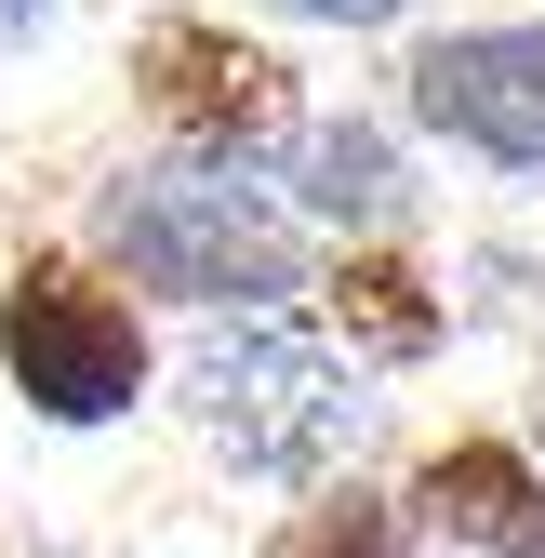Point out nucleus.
Returning <instances> with one entry per match:
<instances>
[{
  "label": "nucleus",
  "instance_id": "8",
  "mask_svg": "<svg viewBox=\"0 0 545 558\" xmlns=\"http://www.w3.org/2000/svg\"><path fill=\"white\" fill-rule=\"evenodd\" d=\"M332 332L373 345V360H426V345H439V293L399 253H347V266H332Z\"/></svg>",
  "mask_w": 545,
  "mask_h": 558
},
{
  "label": "nucleus",
  "instance_id": "5",
  "mask_svg": "<svg viewBox=\"0 0 545 558\" xmlns=\"http://www.w3.org/2000/svg\"><path fill=\"white\" fill-rule=\"evenodd\" d=\"M399 94L439 147L493 160V173H545V14H493V27H439L413 40Z\"/></svg>",
  "mask_w": 545,
  "mask_h": 558
},
{
  "label": "nucleus",
  "instance_id": "10",
  "mask_svg": "<svg viewBox=\"0 0 545 558\" xmlns=\"http://www.w3.org/2000/svg\"><path fill=\"white\" fill-rule=\"evenodd\" d=\"M280 14H306V27H399L413 0H280Z\"/></svg>",
  "mask_w": 545,
  "mask_h": 558
},
{
  "label": "nucleus",
  "instance_id": "6",
  "mask_svg": "<svg viewBox=\"0 0 545 558\" xmlns=\"http://www.w3.org/2000/svg\"><path fill=\"white\" fill-rule=\"evenodd\" d=\"M413 519L452 532V545H480V558H545V478L506 439H439L413 465Z\"/></svg>",
  "mask_w": 545,
  "mask_h": 558
},
{
  "label": "nucleus",
  "instance_id": "1",
  "mask_svg": "<svg viewBox=\"0 0 545 558\" xmlns=\"http://www.w3.org/2000/svg\"><path fill=\"white\" fill-rule=\"evenodd\" d=\"M94 240L173 306H280V293H306V227L214 147L107 173L94 186Z\"/></svg>",
  "mask_w": 545,
  "mask_h": 558
},
{
  "label": "nucleus",
  "instance_id": "9",
  "mask_svg": "<svg viewBox=\"0 0 545 558\" xmlns=\"http://www.w3.org/2000/svg\"><path fill=\"white\" fill-rule=\"evenodd\" d=\"M266 558H413V493H319L266 532Z\"/></svg>",
  "mask_w": 545,
  "mask_h": 558
},
{
  "label": "nucleus",
  "instance_id": "2",
  "mask_svg": "<svg viewBox=\"0 0 545 558\" xmlns=\"http://www.w3.org/2000/svg\"><path fill=\"white\" fill-rule=\"evenodd\" d=\"M186 412L214 426V452L240 478H332L360 452V373L332 360V345H306L293 319H266L240 306V332L214 319L199 332V360H186Z\"/></svg>",
  "mask_w": 545,
  "mask_h": 558
},
{
  "label": "nucleus",
  "instance_id": "7",
  "mask_svg": "<svg viewBox=\"0 0 545 558\" xmlns=\"http://www.w3.org/2000/svg\"><path fill=\"white\" fill-rule=\"evenodd\" d=\"M293 199L332 214V227H399L413 186H399V147H386L373 120H306L293 133Z\"/></svg>",
  "mask_w": 545,
  "mask_h": 558
},
{
  "label": "nucleus",
  "instance_id": "11",
  "mask_svg": "<svg viewBox=\"0 0 545 558\" xmlns=\"http://www.w3.org/2000/svg\"><path fill=\"white\" fill-rule=\"evenodd\" d=\"M0 14H14V27H27V14H40V0H0Z\"/></svg>",
  "mask_w": 545,
  "mask_h": 558
},
{
  "label": "nucleus",
  "instance_id": "4",
  "mask_svg": "<svg viewBox=\"0 0 545 558\" xmlns=\"http://www.w3.org/2000/svg\"><path fill=\"white\" fill-rule=\"evenodd\" d=\"M133 94H147V120L173 147H214V160H266L280 133H306L293 66L266 40H240V27H214V14H160L133 40Z\"/></svg>",
  "mask_w": 545,
  "mask_h": 558
},
{
  "label": "nucleus",
  "instance_id": "3",
  "mask_svg": "<svg viewBox=\"0 0 545 558\" xmlns=\"http://www.w3.org/2000/svg\"><path fill=\"white\" fill-rule=\"evenodd\" d=\"M0 373H14V399L40 426H107V412L147 399V332H133V306L94 266L27 253L0 279Z\"/></svg>",
  "mask_w": 545,
  "mask_h": 558
}]
</instances>
